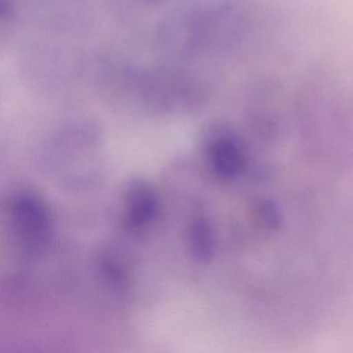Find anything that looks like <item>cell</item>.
I'll return each mask as SVG.
<instances>
[{
	"instance_id": "2",
	"label": "cell",
	"mask_w": 353,
	"mask_h": 353,
	"mask_svg": "<svg viewBox=\"0 0 353 353\" xmlns=\"http://www.w3.org/2000/svg\"><path fill=\"white\" fill-rule=\"evenodd\" d=\"M128 216L134 226L148 224L156 212V198L143 185L134 187L128 195Z\"/></svg>"
},
{
	"instance_id": "1",
	"label": "cell",
	"mask_w": 353,
	"mask_h": 353,
	"mask_svg": "<svg viewBox=\"0 0 353 353\" xmlns=\"http://www.w3.org/2000/svg\"><path fill=\"white\" fill-rule=\"evenodd\" d=\"M13 214L16 227L24 237L34 243L45 239L48 230V220L40 202L32 197L17 198L14 203Z\"/></svg>"
}]
</instances>
